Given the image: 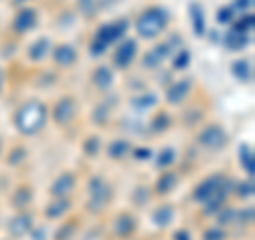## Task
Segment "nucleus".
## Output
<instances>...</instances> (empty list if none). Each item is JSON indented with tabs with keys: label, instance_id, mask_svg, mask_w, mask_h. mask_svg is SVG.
<instances>
[{
	"label": "nucleus",
	"instance_id": "f257e3e1",
	"mask_svg": "<svg viewBox=\"0 0 255 240\" xmlns=\"http://www.w3.org/2000/svg\"><path fill=\"white\" fill-rule=\"evenodd\" d=\"M49 121V107L41 100H26L15 109L13 125L21 136H36Z\"/></svg>",
	"mask_w": 255,
	"mask_h": 240
},
{
	"label": "nucleus",
	"instance_id": "f03ea898",
	"mask_svg": "<svg viewBox=\"0 0 255 240\" xmlns=\"http://www.w3.org/2000/svg\"><path fill=\"white\" fill-rule=\"evenodd\" d=\"M170 26V13L166 6L159 4H149L145 6L136 21H134V30H136L138 38H145V41H153V38L162 36Z\"/></svg>",
	"mask_w": 255,
	"mask_h": 240
},
{
	"label": "nucleus",
	"instance_id": "7ed1b4c3",
	"mask_svg": "<svg viewBox=\"0 0 255 240\" xmlns=\"http://www.w3.org/2000/svg\"><path fill=\"white\" fill-rule=\"evenodd\" d=\"M196 145L206 151H223L228 145V132L221 123H206L196 132Z\"/></svg>",
	"mask_w": 255,
	"mask_h": 240
},
{
	"label": "nucleus",
	"instance_id": "20e7f679",
	"mask_svg": "<svg viewBox=\"0 0 255 240\" xmlns=\"http://www.w3.org/2000/svg\"><path fill=\"white\" fill-rule=\"evenodd\" d=\"M87 194H90L87 209L100 213L102 209H107V204L113 200L115 189H113V185H111L107 179H102V177L96 174V177H92L90 181H87Z\"/></svg>",
	"mask_w": 255,
	"mask_h": 240
},
{
	"label": "nucleus",
	"instance_id": "39448f33",
	"mask_svg": "<svg viewBox=\"0 0 255 240\" xmlns=\"http://www.w3.org/2000/svg\"><path fill=\"white\" fill-rule=\"evenodd\" d=\"M128 30H130V19L128 17H117L113 21H105L100 23L98 28H96L94 32V38H98V41H102L105 45L113 47L117 45L122 38L128 36Z\"/></svg>",
	"mask_w": 255,
	"mask_h": 240
},
{
	"label": "nucleus",
	"instance_id": "423d86ee",
	"mask_svg": "<svg viewBox=\"0 0 255 240\" xmlns=\"http://www.w3.org/2000/svg\"><path fill=\"white\" fill-rule=\"evenodd\" d=\"M113 47L115 49H113V53H111V64H113V68L128 70L134 62H136V58H138V41L136 38L126 36Z\"/></svg>",
	"mask_w": 255,
	"mask_h": 240
},
{
	"label": "nucleus",
	"instance_id": "0eeeda50",
	"mask_svg": "<svg viewBox=\"0 0 255 240\" xmlns=\"http://www.w3.org/2000/svg\"><path fill=\"white\" fill-rule=\"evenodd\" d=\"M77 111L79 107L75 96H62V98L55 100L53 109H49V119H53V123L58 127H66L75 121Z\"/></svg>",
	"mask_w": 255,
	"mask_h": 240
},
{
	"label": "nucleus",
	"instance_id": "6e6552de",
	"mask_svg": "<svg viewBox=\"0 0 255 240\" xmlns=\"http://www.w3.org/2000/svg\"><path fill=\"white\" fill-rule=\"evenodd\" d=\"M36 23H38V11L34 6L23 4L17 9V13H15V17L11 21V32L15 36H23V34H28V32L34 30Z\"/></svg>",
	"mask_w": 255,
	"mask_h": 240
},
{
	"label": "nucleus",
	"instance_id": "1a4fd4ad",
	"mask_svg": "<svg viewBox=\"0 0 255 240\" xmlns=\"http://www.w3.org/2000/svg\"><path fill=\"white\" fill-rule=\"evenodd\" d=\"M223 181H226V174H221V172H215V174H209V177H204L198 185L194 187V191H191V200H194L196 204H204L206 200H209L215 191H217L221 185H223Z\"/></svg>",
	"mask_w": 255,
	"mask_h": 240
},
{
	"label": "nucleus",
	"instance_id": "9d476101",
	"mask_svg": "<svg viewBox=\"0 0 255 240\" xmlns=\"http://www.w3.org/2000/svg\"><path fill=\"white\" fill-rule=\"evenodd\" d=\"M194 92V79H179V81H170L166 87L164 98L170 107H181Z\"/></svg>",
	"mask_w": 255,
	"mask_h": 240
},
{
	"label": "nucleus",
	"instance_id": "9b49d317",
	"mask_svg": "<svg viewBox=\"0 0 255 240\" xmlns=\"http://www.w3.org/2000/svg\"><path fill=\"white\" fill-rule=\"evenodd\" d=\"M136 228H138L136 217H134L132 213H128V211L117 213L115 217L111 219V234H113L115 238H119V240L132 238L134 232H136Z\"/></svg>",
	"mask_w": 255,
	"mask_h": 240
},
{
	"label": "nucleus",
	"instance_id": "f8f14e48",
	"mask_svg": "<svg viewBox=\"0 0 255 240\" xmlns=\"http://www.w3.org/2000/svg\"><path fill=\"white\" fill-rule=\"evenodd\" d=\"M51 60L53 64L58 68L62 70H68V68H73L75 64L79 62V51H77V47L75 45H70V43H60V45H55L51 47Z\"/></svg>",
	"mask_w": 255,
	"mask_h": 240
},
{
	"label": "nucleus",
	"instance_id": "ddd939ff",
	"mask_svg": "<svg viewBox=\"0 0 255 240\" xmlns=\"http://www.w3.org/2000/svg\"><path fill=\"white\" fill-rule=\"evenodd\" d=\"M75 187H77V174L73 170H64L51 181L49 194L53 198H68L75 191Z\"/></svg>",
	"mask_w": 255,
	"mask_h": 240
},
{
	"label": "nucleus",
	"instance_id": "4468645a",
	"mask_svg": "<svg viewBox=\"0 0 255 240\" xmlns=\"http://www.w3.org/2000/svg\"><path fill=\"white\" fill-rule=\"evenodd\" d=\"M187 13H189V23H191V32H194L196 38H204L209 28H206V13L202 2L198 0H191L187 4Z\"/></svg>",
	"mask_w": 255,
	"mask_h": 240
},
{
	"label": "nucleus",
	"instance_id": "2eb2a0df",
	"mask_svg": "<svg viewBox=\"0 0 255 240\" xmlns=\"http://www.w3.org/2000/svg\"><path fill=\"white\" fill-rule=\"evenodd\" d=\"M32 228H34V217H32L30 213H26V211H19L13 219H9V223H6V232H9V236L17 238V240L23 238V236H28Z\"/></svg>",
	"mask_w": 255,
	"mask_h": 240
},
{
	"label": "nucleus",
	"instance_id": "dca6fc26",
	"mask_svg": "<svg viewBox=\"0 0 255 240\" xmlns=\"http://www.w3.org/2000/svg\"><path fill=\"white\" fill-rule=\"evenodd\" d=\"M90 81L98 92H111L115 85V70L107 66V64H100V66H96L92 70Z\"/></svg>",
	"mask_w": 255,
	"mask_h": 240
},
{
	"label": "nucleus",
	"instance_id": "f3484780",
	"mask_svg": "<svg viewBox=\"0 0 255 240\" xmlns=\"http://www.w3.org/2000/svg\"><path fill=\"white\" fill-rule=\"evenodd\" d=\"M251 43V34H243V32H238L234 28L228 26V32L226 34H221V45L226 47L230 53H241L245 51L247 47Z\"/></svg>",
	"mask_w": 255,
	"mask_h": 240
},
{
	"label": "nucleus",
	"instance_id": "a211bd4d",
	"mask_svg": "<svg viewBox=\"0 0 255 240\" xmlns=\"http://www.w3.org/2000/svg\"><path fill=\"white\" fill-rule=\"evenodd\" d=\"M179 187V174L174 170H159V177L155 179V185H153V194L155 196H170L174 189Z\"/></svg>",
	"mask_w": 255,
	"mask_h": 240
},
{
	"label": "nucleus",
	"instance_id": "6ab92c4d",
	"mask_svg": "<svg viewBox=\"0 0 255 240\" xmlns=\"http://www.w3.org/2000/svg\"><path fill=\"white\" fill-rule=\"evenodd\" d=\"M51 38L49 36H38L36 41H32L28 47H26V58L28 62L32 64H38V62H43L47 55L51 53Z\"/></svg>",
	"mask_w": 255,
	"mask_h": 240
},
{
	"label": "nucleus",
	"instance_id": "aec40b11",
	"mask_svg": "<svg viewBox=\"0 0 255 240\" xmlns=\"http://www.w3.org/2000/svg\"><path fill=\"white\" fill-rule=\"evenodd\" d=\"M70 209H73V204H70L68 198H53L51 202L45 206L43 215L47 221H60L70 213Z\"/></svg>",
	"mask_w": 255,
	"mask_h": 240
},
{
	"label": "nucleus",
	"instance_id": "412c9836",
	"mask_svg": "<svg viewBox=\"0 0 255 240\" xmlns=\"http://www.w3.org/2000/svg\"><path fill=\"white\" fill-rule=\"evenodd\" d=\"M174 217H177V209L168 202H162L159 206H155L153 213H151V221H153V226L159 228V230L168 228L174 221Z\"/></svg>",
	"mask_w": 255,
	"mask_h": 240
},
{
	"label": "nucleus",
	"instance_id": "4be33fe9",
	"mask_svg": "<svg viewBox=\"0 0 255 240\" xmlns=\"http://www.w3.org/2000/svg\"><path fill=\"white\" fill-rule=\"evenodd\" d=\"M132 140L130 138H113L107 145V157L113 159V162H122V159L130 157L132 153Z\"/></svg>",
	"mask_w": 255,
	"mask_h": 240
},
{
	"label": "nucleus",
	"instance_id": "5701e85b",
	"mask_svg": "<svg viewBox=\"0 0 255 240\" xmlns=\"http://www.w3.org/2000/svg\"><path fill=\"white\" fill-rule=\"evenodd\" d=\"M32 200H34V189H32V185H28V183H23V185H17L13 189L11 206L15 211H26L32 204Z\"/></svg>",
	"mask_w": 255,
	"mask_h": 240
},
{
	"label": "nucleus",
	"instance_id": "b1692460",
	"mask_svg": "<svg viewBox=\"0 0 255 240\" xmlns=\"http://www.w3.org/2000/svg\"><path fill=\"white\" fill-rule=\"evenodd\" d=\"M230 75H232L238 83L249 85L253 81V64L247 58H238L230 64Z\"/></svg>",
	"mask_w": 255,
	"mask_h": 240
},
{
	"label": "nucleus",
	"instance_id": "393cba45",
	"mask_svg": "<svg viewBox=\"0 0 255 240\" xmlns=\"http://www.w3.org/2000/svg\"><path fill=\"white\" fill-rule=\"evenodd\" d=\"M115 107H117L115 98H105V100H100L98 105L94 107V111H92V121H94L96 125H107L109 119H111V113H113Z\"/></svg>",
	"mask_w": 255,
	"mask_h": 240
},
{
	"label": "nucleus",
	"instance_id": "a878e982",
	"mask_svg": "<svg viewBox=\"0 0 255 240\" xmlns=\"http://www.w3.org/2000/svg\"><path fill=\"white\" fill-rule=\"evenodd\" d=\"M238 162H241V168L245 170L247 177L253 179V174H255V155H253L251 145H247V142H241V145H238Z\"/></svg>",
	"mask_w": 255,
	"mask_h": 240
},
{
	"label": "nucleus",
	"instance_id": "bb28decb",
	"mask_svg": "<svg viewBox=\"0 0 255 240\" xmlns=\"http://www.w3.org/2000/svg\"><path fill=\"white\" fill-rule=\"evenodd\" d=\"M177 157L179 155H177V149H174V147H162L157 153H153L155 168H157V170H168V168L174 166Z\"/></svg>",
	"mask_w": 255,
	"mask_h": 240
},
{
	"label": "nucleus",
	"instance_id": "cd10ccee",
	"mask_svg": "<svg viewBox=\"0 0 255 240\" xmlns=\"http://www.w3.org/2000/svg\"><path fill=\"white\" fill-rule=\"evenodd\" d=\"M170 125H172V117H170V113H166V111H157V113L149 119V130L153 134L168 132Z\"/></svg>",
	"mask_w": 255,
	"mask_h": 240
},
{
	"label": "nucleus",
	"instance_id": "c85d7f7f",
	"mask_svg": "<svg viewBox=\"0 0 255 240\" xmlns=\"http://www.w3.org/2000/svg\"><path fill=\"white\" fill-rule=\"evenodd\" d=\"M130 102L136 111H149V109H155L159 105V96L155 92H140L138 96H134Z\"/></svg>",
	"mask_w": 255,
	"mask_h": 240
},
{
	"label": "nucleus",
	"instance_id": "c756f323",
	"mask_svg": "<svg viewBox=\"0 0 255 240\" xmlns=\"http://www.w3.org/2000/svg\"><path fill=\"white\" fill-rule=\"evenodd\" d=\"M170 60H172V70L174 73L187 70L189 64H191V51L187 49V47H179V49L170 55Z\"/></svg>",
	"mask_w": 255,
	"mask_h": 240
},
{
	"label": "nucleus",
	"instance_id": "7c9ffc66",
	"mask_svg": "<svg viewBox=\"0 0 255 240\" xmlns=\"http://www.w3.org/2000/svg\"><path fill=\"white\" fill-rule=\"evenodd\" d=\"M81 151L85 157H98L102 151V138L100 134H90L85 136V140L81 142Z\"/></svg>",
	"mask_w": 255,
	"mask_h": 240
},
{
	"label": "nucleus",
	"instance_id": "2f4dec72",
	"mask_svg": "<svg viewBox=\"0 0 255 240\" xmlns=\"http://www.w3.org/2000/svg\"><path fill=\"white\" fill-rule=\"evenodd\" d=\"M230 28L243 32V34H253V30H255V17H253V13H241V15H236L234 21L230 23Z\"/></svg>",
	"mask_w": 255,
	"mask_h": 240
},
{
	"label": "nucleus",
	"instance_id": "473e14b6",
	"mask_svg": "<svg viewBox=\"0 0 255 240\" xmlns=\"http://www.w3.org/2000/svg\"><path fill=\"white\" fill-rule=\"evenodd\" d=\"M213 217H215V226H219V228H228V226H232V223L236 221V206L223 204L221 209L213 215Z\"/></svg>",
	"mask_w": 255,
	"mask_h": 240
},
{
	"label": "nucleus",
	"instance_id": "72a5a7b5",
	"mask_svg": "<svg viewBox=\"0 0 255 240\" xmlns=\"http://www.w3.org/2000/svg\"><path fill=\"white\" fill-rule=\"evenodd\" d=\"M28 153H30V151L23 147V145H15L13 149H9V153H6L4 162H6V166H11V168H19L21 164H26Z\"/></svg>",
	"mask_w": 255,
	"mask_h": 240
},
{
	"label": "nucleus",
	"instance_id": "f704fd0d",
	"mask_svg": "<svg viewBox=\"0 0 255 240\" xmlns=\"http://www.w3.org/2000/svg\"><path fill=\"white\" fill-rule=\"evenodd\" d=\"M77 230H79V219H68V221H62L58 232H55L53 240H73L77 236Z\"/></svg>",
	"mask_w": 255,
	"mask_h": 240
},
{
	"label": "nucleus",
	"instance_id": "c9c22d12",
	"mask_svg": "<svg viewBox=\"0 0 255 240\" xmlns=\"http://www.w3.org/2000/svg\"><path fill=\"white\" fill-rule=\"evenodd\" d=\"M153 198V189H149L147 185H136L132 189V204L134 206H147Z\"/></svg>",
	"mask_w": 255,
	"mask_h": 240
},
{
	"label": "nucleus",
	"instance_id": "e433bc0d",
	"mask_svg": "<svg viewBox=\"0 0 255 240\" xmlns=\"http://www.w3.org/2000/svg\"><path fill=\"white\" fill-rule=\"evenodd\" d=\"M234 194H236V198H241V200H251V198H253V194H255L253 179L236 181V183H234Z\"/></svg>",
	"mask_w": 255,
	"mask_h": 240
},
{
	"label": "nucleus",
	"instance_id": "4c0bfd02",
	"mask_svg": "<svg viewBox=\"0 0 255 240\" xmlns=\"http://www.w3.org/2000/svg\"><path fill=\"white\" fill-rule=\"evenodd\" d=\"M140 64H142V68H145V70H159L164 62H162V58H159L153 49H149V51H145V55H142Z\"/></svg>",
	"mask_w": 255,
	"mask_h": 240
},
{
	"label": "nucleus",
	"instance_id": "58836bf2",
	"mask_svg": "<svg viewBox=\"0 0 255 240\" xmlns=\"http://www.w3.org/2000/svg\"><path fill=\"white\" fill-rule=\"evenodd\" d=\"M234 17H236V13H234V9H232L230 4L219 6V9H217V15H215V19H217L219 26H230V23L234 21Z\"/></svg>",
	"mask_w": 255,
	"mask_h": 240
},
{
	"label": "nucleus",
	"instance_id": "ea45409f",
	"mask_svg": "<svg viewBox=\"0 0 255 240\" xmlns=\"http://www.w3.org/2000/svg\"><path fill=\"white\" fill-rule=\"evenodd\" d=\"M202 240H228V232H226V228L211 226L202 232Z\"/></svg>",
	"mask_w": 255,
	"mask_h": 240
},
{
	"label": "nucleus",
	"instance_id": "a19ab883",
	"mask_svg": "<svg viewBox=\"0 0 255 240\" xmlns=\"http://www.w3.org/2000/svg\"><path fill=\"white\" fill-rule=\"evenodd\" d=\"M234 223H241V226H251L253 223V206H243V209H236V221Z\"/></svg>",
	"mask_w": 255,
	"mask_h": 240
},
{
	"label": "nucleus",
	"instance_id": "79ce46f5",
	"mask_svg": "<svg viewBox=\"0 0 255 240\" xmlns=\"http://www.w3.org/2000/svg\"><path fill=\"white\" fill-rule=\"evenodd\" d=\"M153 153L155 151L151 147H132L130 157H134L136 162H149V159H153Z\"/></svg>",
	"mask_w": 255,
	"mask_h": 240
},
{
	"label": "nucleus",
	"instance_id": "37998d69",
	"mask_svg": "<svg viewBox=\"0 0 255 240\" xmlns=\"http://www.w3.org/2000/svg\"><path fill=\"white\" fill-rule=\"evenodd\" d=\"M77 6H79V11H81L83 15H94L96 11L100 9V0H77Z\"/></svg>",
	"mask_w": 255,
	"mask_h": 240
},
{
	"label": "nucleus",
	"instance_id": "c03bdc74",
	"mask_svg": "<svg viewBox=\"0 0 255 240\" xmlns=\"http://www.w3.org/2000/svg\"><path fill=\"white\" fill-rule=\"evenodd\" d=\"M109 49H111V47L105 45L102 41H98V38H92V41H90V47H87V51H90L92 58H102V55H105Z\"/></svg>",
	"mask_w": 255,
	"mask_h": 240
},
{
	"label": "nucleus",
	"instance_id": "a18cd8bd",
	"mask_svg": "<svg viewBox=\"0 0 255 240\" xmlns=\"http://www.w3.org/2000/svg\"><path fill=\"white\" fill-rule=\"evenodd\" d=\"M230 6L234 9L236 15H238V13H251L253 0H232V2H230Z\"/></svg>",
	"mask_w": 255,
	"mask_h": 240
},
{
	"label": "nucleus",
	"instance_id": "49530a36",
	"mask_svg": "<svg viewBox=\"0 0 255 240\" xmlns=\"http://www.w3.org/2000/svg\"><path fill=\"white\" fill-rule=\"evenodd\" d=\"M151 49H153L157 55H159V58H162V62H166V60H170V55L174 53L172 49H170V47L168 45H166V43H157L155 47H151Z\"/></svg>",
	"mask_w": 255,
	"mask_h": 240
},
{
	"label": "nucleus",
	"instance_id": "de8ad7c7",
	"mask_svg": "<svg viewBox=\"0 0 255 240\" xmlns=\"http://www.w3.org/2000/svg\"><path fill=\"white\" fill-rule=\"evenodd\" d=\"M32 240H47V232H45V228H41V226H34L30 230V234H28Z\"/></svg>",
	"mask_w": 255,
	"mask_h": 240
},
{
	"label": "nucleus",
	"instance_id": "09e8293b",
	"mask_svg": "<svg viewBox=\"0 0 255 240\" xmlns=\"http://www.w3.org/2000/svg\"><path fill=\"white\" fill-rule=\"evenodd\" d=\"M172 240H194V238H191V232L189 230L179 228V230L172 232Z\"/></svg>",
	"mask_w": 255,
	"mask_h": 240
},
{
	"label": "nucleus",
	"instance_id": "8fccbe9b",
	"mask_svg": "<svg viewBox=\"0 0 255 240\" xmlns=\"http://www.w3.org/2000/svg\"><path fill=\"white\" fill-rule=\"evenodd\" d=\"M209 34V41L213 45H221V32L219 30H211V32H206Z\"/></svg>",
	"mask_w": 255,
	"mask_h": 240
},
{
	"label": "nucleus",
	"instance_id": "3c124183",
	"mask_svg": "<svg viewBox=\"0 0 255 240\" xmlns=\"http://www.w3.org/2000/svg\"><path fill=\"white\" fill-rule=\"evenodd\" d=\"M4 92V70L0 68V94Z\"/></svg>",
	"mask_w": 255,
	"mask_h": 240
},
{
	"label": "nucleus",
	"instance_id": "603ef678",
	"mask_svg": "<svg viewBox=\"0 0 255 240\" xmlns=\"http://www.w3.org/2000/svg\"><path fill=\"white\" fill-rule=\"evenodd\" d=\"M28 2H30V0H13L15 6H23V4H28Z\"/></svg>",
	"mask_w": 255,
	"mask_h": 240
},
{
	"label": "nucleus",
	"instance_id": "864d4df0",
	"mask_svg": "<svg viewBox=\"0 0 255 240\" xmlns=\"http://www.w3.org/2000/svg\"><path fill=\"white\" fill-rule=\"evenodd\" d=\"M2 149H4V140H2V136H0V155H2Z\"/></svg>",
	"mask_w": 255,
	"mask_h": 240
},
{
	"label": "nucleus",
	"instance_id": "5fc2aeb1",
	"mask_svg": "<svg viewBox=\"0 0 255 240\" xmlns=\"http://www.w3.org/2000/svg\"><path fill=\"white\" fill-rule=\"evenodd\" d=\"M109 2H117V0H109Z\"/></svg>",
	"mask_w": 255,
	"mask_h": 240
}]
</instances>
